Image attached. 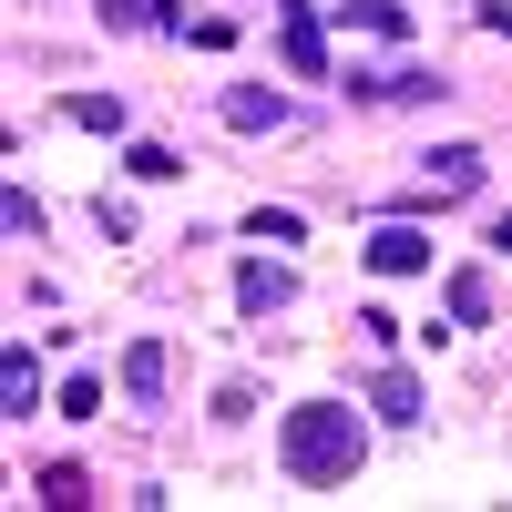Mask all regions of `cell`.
Wrapping results in <instances>:
<instances>
[{"label": "cell", "mask_w": 512, "mask_h": 512, "mask_svg": "<svg viewBox=\"0 0 512 512\" xmlns=\"http://www.w3.org/2000/svg\"><path fill=\"white\" fill-rule=\"evenodd\" d=\"M482 31H512V0H482Z\"/></svg>", "instance_id": "20"}, {"label": "cell", "mask_w": 512, "mask_h": 512, "mask_svg": "<svg viewBox=\"0 0 512 512\" xmlns=\"http://www.w3.org/2000/svg\"><path fill=\"white\" fill-rule=\"evenodd\" d=\"M338 93H349V103H441L451 82L441 72H349Z\"/></svg>", "instance_id": "4"}, {"label": "cell", "mask_w": 512, "mask_h": 512, "mask_svg": "<svg viewBox=\"0 0 512 512\" xmlns=\"http://www.w3.org/2000/svg\"><path fill=\"white\" fill-rule=\"evenodd\" d=\"M103 31H185V11H164V0H93Z\"/></svg>", "instance_id": "12"}, {"label": "cell", "mask_w": 512, "mask_h": 512, "mask_svg": "<svg viewBox=\"0 0 512 512\" xmlns=\"http://www.w3.org/2000/svg\"><path fill=\"white\" fill-rule=\"evenodd\" d=\"M277 62L297 82H328V31H318V0H277Z\"/></svg>", "instance_id": "2"}, {"label": "cell", "mask_w": 512, "mask_h": 512, "mask_svg": "<svg viewBox=\"0 0 512 512\" xmlns=\"http://www.w3.org/2000/svg\"><path fill=\"white\" fill-rule=\"evenodd\" d=\"M287 297H297L287 267H267V256H246V267H236V308H246V318H277Z\"/></svg>", "instance_id": "7"}, {"label": "cell", "mask_w": 512, "mask_h": 512, "mask_svg": "<svg viewBox=\"0 0 512 512\" xmlns=\"http://www.w3.org/2000/svg\"><path fill=\"white\" fill-rule=\"evenodd\" d=\"M62 113L82 123V134H123V103H113V93H72Z\"/></svg>", "instance_id": "17"}, {"label": "cell", "mask_w": 512, "mask_h": 512, "mask_svg": "<svg viewBox=\"0 0 512 512\" xmlns=\"http://www.w3.org/2000/svg\"><path fill=\"white\" fill-rule=\"evenodd\" d=\"M492 246H512V216H492Z\"/></svg>", "instance_id": "21"}, {"label": "cell", "mask_w": 512, "mask_h": 512, "mask_svg": "<svg viewBox=\"0 0 512 512\" xmlns=\"http://www.w3.org/2000/svg\"><path fill=\"white\" fill-rule=\"evenodd\" d=\"M472 185H482V154H472V144H441L431 175L410 185V205H451V195H472Z\"/></svg>", "instance_id": "5"}, {"label": "cell", "mask_w": 512, "mask_h": 512, "mask_svg": "<svg viewBox=\"0 0 512 512\" xmlns=\"http://www.w3.org/2000/svg\"><path fill=\"white\" fill-rule=\"evenodd\" d=\"M246 236H256V246H297V236H308V216H297V205H256Z\"/></svg>", "instance_id": "15"}, {"label": "cell", "mask_w": 512, "mask_h": 512, "mask_svg": "<svg viewBox=\"0 0 512 512\" xmlns=\"http://www.w3.org/2000/svg\"><path fill=\"white\" fill-rule=\"evenodd\" d=\"M164 369H175V359H164V338H134V349H123V390L154 410V400H164Z\"/></svg>", "instance_id": "11"}, {"label": "cell", "mask_w": 512, "mask_h": 512, "mask_svg": "<svg viewBox=\"0 0 512 512\" xmlns=\"http://www.w3.org/2000/svg\"><path fill=\"white\" fill-rule=\"evenodd\" d=\"M31 502H52V512H82V502H103V492H93V472H82V461H41Z\"/></svg>", "instance_id": "9"}, {"label": "cell", "mask_w": 512, "mask_h": 512, "mask_svg": "<svg viewBox=\"0 0 512 512\" xmlns=\"http://www.w3.org/2000/svg\"><path fill=\"white\" fill-rule=\"evenodd\" d=\"M0 410H41V369H31V349H21V338H11V349H0Z\"/></svg>", "instance_id": "13"}, {"label": "cell", "mask_w": 512, "mask_h": 512, "mask_svg": "<svg viewBox=\"0 0 512 512\" xmlns=\"http://www.w3.org/2000/svg\"><path fill=\"white\" fill-rule=\"evenodd\" d=\"M359 256H369L379 277H431V236H420V226H379Z\"/></svg>", "instance_id": "6"}, {"label": "cell", "mask_w": 512, "mask_h": 512, "mask_svg": "<svg viewBox=\"0 0 512 512\" xmlns=\"http://www.w3.org/2000/svg\"><path fill=\"white\" fill-rule=\"evenodd\" d=\"M0 226H11V236H41V205H31V195L11 185V195H0Z\"/></svg>", "instance_id": "19"}, {"label": "cell", "mask_w": 512, "mask_h": 512, "mask_svg": "<svg viewBox=\"0 0 512 512\" xmlns=\"http://www.w3.org/2000/svg\"><path fill=\"white\" fill-rule=\"evenodd\" d=\"M338 21L369 31V41H410V11H400V0H338Z\"/></svg>", "instance_id": "14"}, {"label": "cell", "mask_w": 512, "mask_h": 512, "mask_svg": "<svg viewBox=\"0 0 512 512\" xmlns=\"http://www.w3.org/2000/svg\"><path fill=\"white\" fill-rule=\"evenodd\" d=\"M62 420H103V379H93V369L62 379Z\"/></svg>", "instance_id": "18"}, {"label": "cell", "mask_w": 512, "mask_h": 512, "mask_svg": "<svg viewBox=\"0 0 512 512\" xmlns=\"http://www.w3.org/2000/svg\"><path fill=\"white\" fill-rule=\"evenodd\" d=\"M226 123H236V134H277V123H287V103L267 93V82H236V93H226Z\"/></svg>", "instance_id": "10"}, {"label": "cell", "mask_w": 512, "mask_h": 512, "mask_svg": "<svg viewBox=\"0 0 512 512\" xmlns=\"http://www.w3.org/2000/svg\"><path fill=\"white\" fill-rule=\"evenodd\" d=\"M369 461V431H359V410L349 400H297L277 420V472L287 482H308V492H338Z\"/></svg>", "instance_id": "1"}, {"label": "cell", "mask_w": 512, "mask_h": 512, "mask_svg": "<svg viewBox=\"0 0 512 512\" xmlns=\"http://www.w3.org/2000/svg\"><path fill=\"white\" fill-rule=\"evenodd\" d=\"M369 410L390 420V431H420V420H431V390H420V369H400V359H390V369L369 379Z\"/></svg>", "instance_id": "3"}, {"label": "cell", "mask_w": 512, "mask_h": 512, "mask_svg": "<svg viewBox=\"0 0 512 512\" xmlns=\"http://www.w3.org/2000/svg\"><path fill=\"white\" fill-rule=\"evenodd\" d=\"M441 308H451V328H492V277H482V267H451Z\"/></svg>", "instance_id": "8"}, {"label": "cell", "mask_w": 512, "mask_h": 512, "mask_svg": "<svg viewBox=\"0 0 512 512\" xmlns=\"http://www.w3.org/2000/svg\"><path fill=\"white\" fill-rule=\"evenodd\" d=\"M123 175H144V185H175V175H185V154H175V144H134V154H123Z\"/></svg>", "instance_id": "16"}]
</instances>
